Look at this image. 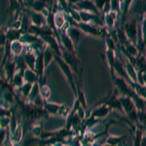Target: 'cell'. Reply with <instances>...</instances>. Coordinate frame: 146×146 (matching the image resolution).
I'll use <instances>...</instances> for the list:
<instances>
[{"label": "cell", "instance_id": "cell-1", "mask_svg": "<svg viewBox=\"0 0 146 146\" xmlns=\"http://www.w3.org/2000/svg\"><path fill=\"white\" fill-rule=\"evenodd\" d=\"M55 23L58 27H62V25H64V18H63L62 13H58L55 17Z\"/></svg>", "mask_w": 146, "mask_h": 146}, {"label": "cell", "instance_id": "cell-2", "mask_svg": "<svg viewBox=\"0 0 146 146\" xmlns=\"http://www.w3.org/2000/svg\"><path fill=\"white\" fill-rule=\"evenodd\" d=\"M12 50L14 51V53L19 54L21 51H22V44L20 42H14L12 44Z\"/></svg>", "mask_w": 146, "mask_h": 146}, {"label": "cell", "instance_id": "cell-3", "mask_svg": "<svg viewBox=\"0 0 146 146\" xmlns=\"http://www.w3.org/2000/svg\"><path fill=\"white\" fill-rule=\"evenodd\" d=\"M127 32H128V34L131 37H135V27H133V25H129V27H127Z\"/></svg>", "mask_w": 146, "mask_h": 146}, {"label": "cell", "instance_id": "cell-4", "mask_svg": "<svg viewBox=\"0 0 146 146\" xmlns=\"http://www.w3.org/2000/svg\"><path fill=\"white\" fill-rule=\"evenodd\" d=\"M41 93H42V95H43L44 98H48L49 96H50V89L48 88V87H42V89H41Z\"/></svg>", "mask_w": 146, "mask_h": 146}, {"label": "cell", "instance_id": "cell-5", "mask_svg": "<svg viewBox=\"0 0 146 146\" xmlns=\"http://www.w3.org/2000/svg\"><path fill=\"white\" fill-rule=\"evenodd\" d=\"M47 108L50 110V112L56 113V111H58V105H54V104H48V105H47Z\"/></svg>", "mask_w": 146, "mask_h": 146}, {"label": "cell", "instance_id": "cell-6", "mask_svg": "<svg viewBox=\"0 0 146 146\" xmlns=\"http://www.w3.org/2000/svg\"><path fill=\"white\" fill-rule=\"evenodd\" d=\"M111 6L113 10H117L119 8V0H112Z\"/></svg>", "mask_w": 146, "mask_h": 146}, {"label": "cell", "instance_id": "cell-7", "mask_svg": "<svg viewBox=\"0 0 146 146\" xmlns=\"http://www.w3.org/2000/svg\"><path fill=\"white\" fill-rule=\"evenodd\" d=\"M30 90H31V88H30L29 84H27L25 87H23V93H25V95H27V93H29Z\"/></svg>", "mask_w": 146, "mask_h": 146}, {"label": "cell", "instance_id": "cell-8", "mask_svg": "<svg viewBox=\"0 0 146 146\" xmlns=\"http://www.w3.org/2000/svg\"><path fill=\"white\" fill-rule=\"evenodd\" d=\"M128 50L131 52V54H133V55H135L136 54V50H135V47L133 46H128Z\"/></svg>", "mask_w": 146, "mask_h": 146}, {"label": "cell", "instance_id": "cell-9", "mask_svg": "<svg viewBox=\"0 0 146 146\" xmlns=\"http://www.w3.org/2000/svg\"><path fill=\"white\" fill-rule=\"evenodd\" d=\"M68 27H69V25H68V23H64V25H62V30H63V31H65V30H66Z\"/></svg>", "mask_w": 146, "mask_h": 146}, {"label": "cell", "instance_id": "cell-10", "mask_svg": "<svg viewBox=\"0 0 146 146\" xmlns=\"http://www.w3.org/2000/svg\"><path fill=\"white\" fill-rule=\"evenodd\" d=\"M34 133H36V135H39V133H40V128L34 129Z\"/></svg>", "mask_w": 146, "mask_h": 146}]
</instances>
